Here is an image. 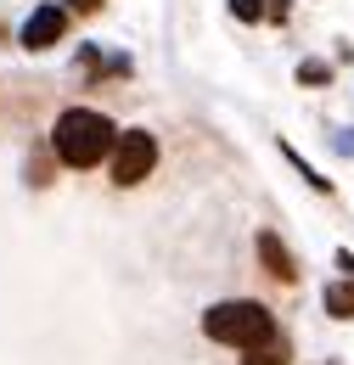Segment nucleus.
Listing matches in <instances>:
<instances>
[{"label":"nucleus","instance_id":"obj_1","mask_svg":"<svg viewBox=\"0 0 354 365\" xmlns=\"http://www.w3.org/2000/svg\"><path fill=\"white\" fill-rule=\"evenodd\" d=\"M118 146V124L101 113V107H62L56 124H51V158L68 163V169H101Z\"/></svg>","mask_w":354,"mask_h":365},{"label":"nucleus","instance_id":"obj_2","mask_svg":"<svg viewBox=\"0 0 354 365\" xmlns=\"http://www.w3.org/2000/svg\"><path fill=\"white\" fill-rule=\"evenodd\" d=\"M203 337L220 343V349L248 354V349L275 343L281 326H275V315H270V304H259V298H220V304L203 309Z\"/></svg>","mask_w":354,"mask_h":365},{"label":"nucleus","instance_id":"obj_3","mask_svg":"<svg viewBox=\"0 0 354 365\" xmlns=\"http://www.w3.org/2000/svg\"><path fill=\"white\" fill-rule=\"evenodd\" d=\"M152 169H158V135H152L146 124L118 130V146H113V158H107L113 185H118V191H135L141 180H152Z\"/></svg>","mask_w":354,"mask_h":365},{"label":"nucleus","instance_id":"obj_4","mask_svg":"<svg viewBox=\"0 0 354 365\" xmlns=\"http://www.w3.org/2000/svg\"><path fill=\"white\" fill-rule=\"evenodd\" d=\"M68 23H74V11L62 6V0H40L29 17H23V34H17V46L23 51H56L62 40H68Z\"/></svg>","mask_w":354,"mask_h":365},{"label":"nucleus","instance_id":"obj_5","mask_svg":"<svg viewBox=\"0 0 354 365\" xmlns=\"http://www.w3.org/2000/svg\"><path fill=\"white\" fill-rule=\"evenodd\" d=\"M338 281H326V292H320V309L332 320H354V253L349 247H338Z\"/></svg>","mask_w":354,"mask_h":365},{"label":"nucleus","instance_id":"obj_6","mask_svg":"<svg viewBox=\"0 0 354 365\" xmlns=\"http://www.w3.org/2000/svg\"><path fill=\"white\" fill-rule=\"evenodd\" d=\"M253 253H259V264H265L270 281H281V287H293V281H298V259H293V247H287L275 230H259Z\"/></svg>","mask_w":354,"mask_h":365},{"label":"nucleus","instance_id":"obj_7","mask_svg":"<svg viewBox=\"0 0 354 365\" xmlns=\"http://www.w3.org/2000/svg\"><path fill=\"white\" fill-rule=\"evenodd\" d=\"M79 73L85 79H130V56H107V51H96V46H85L79 51Z\"/></svg>","mask_w":354,"mask_h":365},{"label":"nucleus","instance_id":"obj_8","mask_svg":"<svg viewBox=\"0 0 354 365\" xmlns=\"http://www.w3.org/2000/svg\"><path fill=\"white\" fill-rule=\"evenodd\" d=\"M242 365H293V349H287V337H275V343H265V349H248Z\"/></svg>","mask_w":354,"mask_h":365},{"label":"nucleus","instance_id":"obj_9","mask_svg":"<svg viewBox=\"0 0 354 365\" xmlns=\"http://www.w3.org/2000/svg\"><path fill=\"white\" fill-rule=\"evenodd\" d=\"M281 158H287V163H293V169L304 175V185H310V191H326V197H332V180H320V169H310V163H304V158H298L293 146H281Z\"/></svg>","mask_w":354,"mask_h":365},{"label":"nucleus","instance_id":"obj_10","mask_svg":"<svg viewBox=\"0 0 354 365\" xmlns=\"http://www.w3.org/2000/svg\"><path fill=\"white\" fill-rule=\"evenodd\" d=\"M236 23H270V0H231Z\"/></svg>","mask_w":354,"mask_h":365},{"label":"nucleus","instance_id":"obj_11","mask_svg":"<svg viewBox=\"0 0 354 365\" xmlns=\"http://www.w3.org/2000/svg\"><path fill=\"white\" fill-rule=\"evenodd\" d=\"M298 85H332V62H320V56L298 62Z\"/></svg>","mask_w":354,"mask_h":365},{"label":"nucleus","instance_id":"obj_12","mask_svg":"<svg viewBox=\"0 0 354 365\" xmlns=\"http://www.w3.org/2000/svg\"><path fill=\"white\" fill-rule=\"evenodd\" d=\"M62 6H68V11H74V17H96V11H101V6H107V0H62Z\"/></svg>","mask_w":354,"mask_h":365},{"label":"nucleus","instance_id":"obj_13","mask_svg":"<svg viewBox=\"0 0 354 365\" xmlns=\"http://www.w3.org/2000/svg\"><path fill=\"white\" fill-rule=\"evenodd\" d=\"M29 185H51V163H45V158L29 163Z\"/></svg>","mask_w":354,"mask_h":365},{"label":"nucleus","instance_id":"obj_14","mask_svg":"<svg viewBox=\"0 0 354 365\" xmlns=\"http://www.w3.org/2000/svg\"><path fill=\"white\" fill-rule=\"evenodd\" d=\"M293 17V0H270V23H287Z\"/></svg>","mask_w":354,"mask_h":365}]
</instances>
